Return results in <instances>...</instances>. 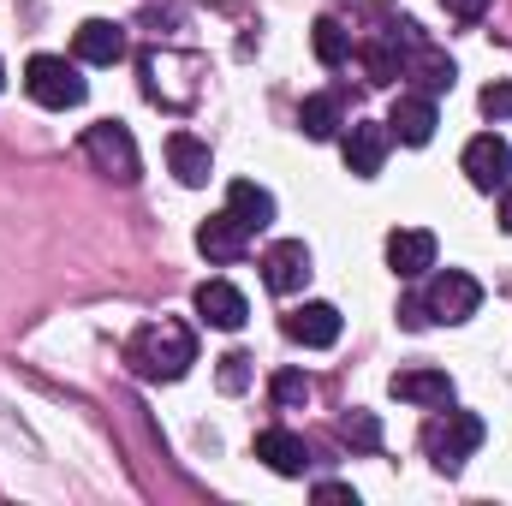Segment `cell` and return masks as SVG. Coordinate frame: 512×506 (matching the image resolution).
Here are the masks:
<instances>
[{
	"label": "cell",
	"mask_w": 512,
	"mask_h": 506,
	"mask_svg": "<svg viewBox=\"0 0 512 506\" xmlns=\"http://www.w3.org/2000/svg\"><path fill=\"white\" fill-rule=\"evenodd\" d=\"M126 358L143 381H179L197 364V340H191V328H179V322H149V328L131 334Z\"/></svg>",
	"instance_id": "cell-1"
},
{
	"label": "cell",
	"mask_w": 512,
	"mask_h": 506,
	"mask_svg": "<svg viewBox=\"0 0 512 506\" xmlns=\"http://www.w3.org/2000/svg\"><path fill=\"white\" fill-rule=\"evenodd\" d=\"M24 90H30V102H42V108H54V114L84 108V96H90V84L78 78V66H66L60 54H36V60L24 66Z\"/></svg>",
	"instance_id": "cell-2"
},
{
	"label": "cell",
	"mask_w": 512,
	"mask_h": 506,
	"mask_svg": "<svg viewBox=\"0 0 512 506\" xmlns=\"http://www.w3.org/2000/svg\"><path fill=\"white\" fill-rule=\"evenodd\" d=\"M477 304H483V286H477L465 268L435 274V280H429V292H423V316H429V322H471V316H477Z\"/></svg>",
	"instance_id": "cell-3"
},
{
	"label": "cell",
	"mask_w": 512,
	"mask_h": 506,
	"mask_svg": "<svg viewBox=\"0 0 512 506\" xmlns=\"http://www.w3.org/2000/svg\"><path fill=\"white\" fill-rule=\"evenodd\" d=\"M483 435H489V429H483V417H477V411H447V417L429 429V453H435V465H441V471H459V465L483 447Z\"/></svg>",
	"instance_id": "cell-4"
},
{
	"label": "cell",
	"mask_w": 512,
	"mask_h": 506,
	"mask_svg": "<svg viewBox=\"0 0 512 506\" xmlns=\"http://www.w3.org/2000/svg\"><path fill=\"white\" fill-rule=\"evenodd\" d=\"M84 155L108 173V179H120V185H131L137 179V143H131V131L126 126H114V120H102V126H90L84 131Z\"/></svg>",
	"instance_id": "cell-5"
},
{
	"label": "cell",
	"mask_w": 512,
	"mask_h": 506,
	"mask_svg": "<svg viewBox=\"0 0 512 506\" xmlns=\"http://www.w3.org/2000/svg\"><path fill=\"white\" fill-rule=\"evenodd\" d=\"M465 179H471L477 191H501L512 179V149H507L501 131H483V137L465 143Z\"/></svg>",
	"instance_id": "cell-6"
},
{
	"label": "cell",
	"mask_w": 512,
	"mask_h": 506,
	"mask_svg": "<svg viewBox=\"0 0 512 506\" xmlns=\"http://www.w3.org/2000/svg\"><path fill=\"white\" fill-rule=\"evenodd\" d=\"M197 316H203L209 328H221V334H239V328L251 322V304H245V292H239L233 280H203V286H197Z\"/></svg>",
	"instance_id": "cell-7"
},
{
	"label": "cell",
	"mask_w": 512,
	"mask_h": 506,
	"mask_svg": "<svg viewBox=\"0 0 512 506\" xmlns=\"http://www.w3.org/2000/svg\"><path fill=\"white\" fill-rule=\"evenodd\" d=\"M262 280H268V292H280V298L304 292V280H310V251H304V239L268 245V256H262Z\"/></svg>",
	"instance_id": "cell-8"
},
{
	"label": "cell",
	"mask_w": 512,
	"mask_h": 506,
	"mask_svg": "<svg viewBox=\"0 0 512 506\" xmlns=\"http://www.w3.org/2000/svg\"><path fill=\"white\" fill-rule=\"evenodd\" d=\"M387 143H393V131L376 126V120H358V126L346 131V167L358 173V179H376L382 173V161H387Z\"/></svg>",
	"instance_id": "cell-9"
},
{
	"label": "cell",
	"mask_w": 512,
	"mask_h": 506,
	"mask_svg": "<svg viewBox=\"0 0 512 506\" xmlns=\"http://www.w3.org/2000/svg\"><path fill=\"white\" fill-rule=\"evenodd\" d=\"M286 340H298V346H310V352H328V346L340 340V310H334V304H304V310H292V316H286Z\"/></svg>",
	"instance_id": "cell-10"
},
{
	"label": "cell",
	"mask_w": 512,
	"mask_h": 506,
	"mask_svg": "<svg viewBox=\"0 0 512 506\" xmlns=\"http://www.w3.org/2000/svg\"><path fill=\"white\" fill-rule=\"evenodd\" d=\"M256 459H262L274 477H304L310 447H304V435H292V429H262V435H256Z\"/></svg>",
	"instance_id": "cell-11"
},
{
	"label": "cell",
	"mask_w": 512,
	"mask_h": 506,
	"mask_svg": "<svg viewBox=\"0 0 512 506\" xmlns=\"http://www.w3.org/2000/svg\"><path fill=\"white\" fill-rule=\"evenodd\" d=\"M435 96H399L393 102V114H387V131L399 137V143H411V149H423L429 137H435Z\"/></svg>",
	"instance_id": "cell-12"
},
{
	"label": "cell",
	"mask_w": 512,
	"mask_h": 506,
	"mask_svg": "<svg viewBox=\"0 0 512 506\" xmlns=\"http://www.w3.org/2000/svg\"><path fill=\"white\" fill-rule=\"evenodd\" d=\"M387 262H393L399 280L429 274V268H435V233H423V227H399V233L387 239Z\"/></svg>",
	"instance_id": "cell-13"
},
{
	"label": "cell",
	"mask_w": 512,
	"mask_h": 506,
	"mask_svg": "<svg viewBox=\"0 0 512 506\" xmlns=\"http://www.w3.org/2000/svg\"><path fill=\"white\" fill-rule=\"evenodd\" d=\"M72 54H78V60H90V66H114V60L126 54V30H120V24H108V18H90V24H78Z\"/></svg>",
	"instance_id": "cell-14"
},
{
	"label": "cell",
	"mask_w": 512,
	"mask_h": 506,
	"mask_svg": "<svg viewBox=\"0 0 512 506\" xmlns=\"http://www.w3.org/2000/svg\"><path fill=\"white\" fill-rule=\"evenodd\" d=\"M387 387L405 405H453V376L447 370H399Z\"/></svg>",
	"instance_id": "cell-15"
},
{
	"label": "cell",
	"mask_w": 512,
	"mask_h": 506,
	"mask_svg": "<svg viewBox=\"0 0 512 506\" xmlns=\"http://www.w3.org/2000/svg\"><path fill=\"white\" fill-rule=\"evenodd\" d=\"M167 167L179 173V185H209V173H215L209 143H197L191 131H173V137H167Z\"/></svg>",
	"instance_id": "cell-16"
},
{
	"label": "cell",
	"mask_w": 512,
	"mask_h": 506,
	"mask_svg": "<svg viewBox=\"0 0 512 506\" xmlns=\"http://www.w3.org/2000/svg\"><path fill=\"white\" fill-rule=\"evenodd\" d=\"M227 215L245 227V233H262V227H274V197L251 185V179H233V191H227Z\"/></svg>",
	"instance_id": "cell-17"
},
{
	"label": "cell",
	"mask_w": 512,
	"mask_h": 506,
	"mask_svg": "<svg viewBox=\"0 0 512 506\" xmlns=\"http://www.w3.org/2000/svg\"><path fill=\"white\" fill-rule=\"evenodd\" d=\"M245 239H251V233H245L233 215H215V221L197 227V251L209 256V262H239V256H245Z\"/></svg>",
	"instance_id": "cell-18"
},
{
	"label": "cell",
	"mask_w": 512,
	"mask_h": 506,
	"mask_svg": "<svg viewBox=\"0 0 512 506\" xmlns=\"http://www.w3.org/2000/svg\"><path fill=\"white\" fill-rule=\"evenodd\" d=\"M298 126H304V137H316V143L334 137V131H340V102H334V96H310V102L298 108Z\"/></svg>",
	"instance_id": "cell-19"
},
{
	"label": "cell",
	"mask_w": 512,
	"mask_h": 506,
	"mask_svg": "<svg viewBox=\"0 0 512 506\" xmlns=\"http://www.w3.org/2000/svg\"><path fill=\"white\" fill-rule=\"evenodd\" d=\"M411 72L423 78V96H435V90H453V60H447V54H435V48H423V42H417V60H411Z\"/></svg>",
	"instance_id": "cell-20"
},
{
	"label": "cell",
	"mask_w": 512,
	"mask_h": 506,
	"mask_svg": "<svg viewBox=\"0 0 512 506\" xmlns=\"http://www.w3.org/2000/svg\"><path fill=\"white\" fill-rule=\"evenodd\" d=\"M352 54V36L340 30V18H316V60L322 66H340Z\"/></svg>",
	"instance_id": "cell-21"
},
{
	"label": "cell",
	"mask_w": 512,
	"mask_h": 506,
	"mask_svg": "<svg viewBox=\"0 0 512 506\" xmlns=\"http://www.w3.org/2000/svg\"><path fill=\"white\" fill-rule=\"evenodd\" d=\"M340 435H346L352 447H364V453H376V447H382V423H376L370 411H352V417L340 423Z\"/></svg>",
	"instance_id": "cell-22"
},
{
	"label": "cell",
	"mask_w": 512,
	"mask_h": 506,
	"mask_svg": "<svg viewBox=\"0 0 512 506\" xmlns=\"http://www.w3.org/2000/svg\"><path fill=\"white\" fill-rule=\"evenodd\" d=\"M251 387V358L245 352H227L221 358V393H245Z\"/></svg>",
	"instance_id": "cell-23"
},
{
	"label": "cell",
	"mask_w": 512,
	"mask_h": 506,
	"mask_svg": "<svg viewBox=\"0 0 512 506\" xmlns=\"http://www.w3.org/2000/svg\"><path fill=\"white\" fill-rule=\"evenodd\" d=\"M304 399H310V376H298V370L274 376V405H304Z\"/></svg>",
	"instance_id": "cell-24"
},
{
	"label": "cell",
	"mask_w": 512,
	"mask_h": 506,
	"mask_svg": "<svg viewBox=\"0 0 512 506\" xmlns=\"http://www.w3.org/2000/svg\"><path fill=\"white\" fill-rule=\"evenodd\" d=\"M483 114L489 120H512V84H489L483 90Z\"/></svg>",
	"instance_id": "cell-25"
},
{
	"label": "cell",
	"mask_w": 512,
	"mask_h": 506,
	"mask_svg": "<svg viewBox=\"0 0 512 506\" xmlns=\"http://www.w3.org/2000/svg\"><path fill=\"white\" fill-rule=\"evenodd\" d=\"M441 6H447V12H453L459 24H477V18L489 12V0H441Z\"/></svg>",
	"instance_id": "cell-26"
},
{
	"label": "cell",
	"mask_w": 512,
	"mask_h": 506,
	"mask_svg": "<svg viewBox=\"0 0 512 506\" xmlns=\"http://www.w3.org/2000/svg\"><path fill=\"white\" fill-rule=\"evenodd\" d=\"M316 501H352L358 506V495H352L346 483H316Z\"/></svg>",
	"instance_id": "cell-27"
},
{
	"label": "cell",
	"mask_w": 512,
	"mask_h": 506,
	"mask_svg": "<svg viewBox=\"0 0 512 506\" xmlns=\"http://www.w3.org/2000/svg\"><path fill=\"white\" fill-rule=\"evenodd\" d=\"M501 227L512 233V191H507V203H501Z\"/></svg>",
	"instance_id": "cell-28"
},
{
	"label": "cell",
	"mask_w": 512,
	"mask_h": 506,
	"mask_svg": "<svg viewBox=\"0 0 512 506\" xmlns=\"http://www.w3.org/2000/svg\"><path fill=\"white\" fill-rule=\"evenodd\" d=\"M0 90H6V66H0Z\"/></svg>",
	"instance_id": "cell-29"
}]
</instances>
